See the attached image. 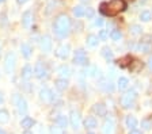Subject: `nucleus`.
<instances>
[{
  "label": "nucleus",
  "instance_id": "obj_26",
  "mask_svg": "<svg viewBox=\"0 0 152 134\" xmlns=\"http://www.w3.org/2000/svg\"><path fill=\"white\" fill-rule=\"evenodd\" d=\"M126 126L130 129V130H133V129L137 127V119L133 117V115H129V117H126Z\"/></svg>",
  "mask_w": 152,
  "mask_h": 134
},
{
  "label": "nucleus",
  "instance_id": "obj_2",
  "mask_svg": "<svg viewBox=\"0 0 152 134\" xmlns=\"http://www.w3.org/2000/svg\"><path fill=\"white\" fill-rule=\"evenodd\" d=\"M53 30L58 37L64 38L66 35L69 34V30H71V19L65 14H61L56 18L54 20V25H53Z\"/></svg>",
  "mask_w": 152,
  "mask_h": 134
},
{
  "label": "nucleus",
  "instance_id": "obj_19",
  "mask_svg": "<svg viewBox=\"0 0 152 134\" xmlns=\"http://www.w3.org/2000/svg\"><path fill=\"white\" fill-rule=\"evenodd\" d=\"M141 68H142V64L140 62L139 60H133L132 62H130V65H129L130 72H133V73H137V72H140V70H141Z\"/></svg>",
  "mask_w": 152,
  "mask_h": 134
},
{
  "label": "nucleus",
  "instance_id": "obj_42",
  "mask_svg": "<svg viewBox=\"0 0 152 134\" xmlns=\"http://www.w3.org/2000/svg\"><path fill=\"white\" fill-rule=\"evenodd\" d=\"M16 1H18L19 4H25L26 1H28V0H16Z\"/></svg>",
  "mask_w": 152,
  "mask_h": 134
},
{
  "label": "nucleus",
  "instance_id": "obj_40",
  "mask_svg": "<svg viewBox=\"0 0 152 134\" xmlns=\"http://www.w3.org/2000/svg\"><path fill=\"white\" fill-rule=\"evenodd\" d=\"M129 134H141V131L137 130V129H133V130L129 131Z\"/></svg>",
  "mask_w": 152,
  "mask_h": 134
},
{
  "label": "nucleus",
  "instance_id": "obj_7",
  "mask_svg": "<svg viewBox=\"0 0 152 134\" xmlns=\"http://www.w3.org/2000/svg\"><path fill=\"white\" fill-rule=\"evenodd\" d=\"M15 68V54L14 53H8L6 56V62H4V69L7 73H11Z\"/></svg>",
  "mask_w": 152,
  "mask_h": 134
},
{
  "label": "nucleus",
  "instance_id": "obj_35",
  "mask_svg": "<svg viewBox=\"0 0 152 134\" xmlns=\"http://www.w3.org/2000/svg\"><path fill=\"white\" fill-rule=\"evenodd\" d=\"M141 127L144 130H149L152 127V121L151 119H142L141 121Z\"/></svg>",
  "mask_w": 152,
  "mask_h": 134
},
{
  "label": "nucleus",
  "instance_id": "obj_34",
  "mask_svg": "<svg viewBox=\"0 0 152 134\" xmlns=\"http://www.w3.org/2000/svg\"><path fill=\"white\" fill-rule=\"evenodd\" d=\"M110 37H111V39H113V41H120V39H121V37H122V34H121V31H120V30L114 29V30H111V33H110Z\"/></svg>",
  "mask_w": 152,
  "mask_h": 134
},
{
  "label": "nucleus",
  "instance_id": "obj_24",
  "mask_svg": "<svg viewBox=\"0 0 152 134\" xmlns=\"http://www.w3.org/2000/svg\"><path fill=\"white\" fill-rule=\"evenodd\" d=\"M20 51H22V54L25 56L26 58H28L30 56H31L33 49H31V46H30V45H27V43H22V45H20Z\"/></svg>",
  "mask_w": 152,
  "mask_h": 134
},
{
  "label": "nucleus",
  "instance_id": "obj_1",
  "mask_svg": "<svg viewBox=\"0 0 152 134\" xmlns=\"http://www.w3.org/2000/svg\"><path fill=\"white\" fill-rule=\"evenodd\" d=\"M125 10H126V3L124 0H111L109 3L101 4V12L107 16H114Z\"/></svg>",
  "mask_w": 152,
  "mask_h": 134
},
{
  "label": "nucleus",
  "instance_id": "obj_14",
  "mask_svg": "<svg viewBox=\"0 0 152 134\" xmlns=\"http://www.w3.org/2000/svg\"><path fill=\"white\" fill-rule=\"evenodd\" d=\"M92 110H94L95 114H98V117H104L106 112H107V109H106V106H104L103 103H96V104H94Z\"/></svg>",
  "mask_w": 152,
  "mask_h": 134
},
{
  "label": "nucleus",
  "instance_id": "obj_29",
  "mask_svg": "<svg viewBox=\"0 0 152 134\" xmlns=\"http://www.w3.org/2000/svg\"><path fill=\"white\" fill-rule=\"evenodd\" d=\"M130 62H132V57H130V56H126V57H124V58H121V60H118V65H120L121 68L129 67Z\"/></svg>",
  "mask_w": 152,
  "mask_h": 134
},
{
  "label": "nucleus",
  "instance_id": "obj_48",
  "mask_svg": "<svg viewBox=\"0 0 152 134\" xmlns=\"http://www.w3.org/2000/svg\"><path fill=\"white\" fill-rule=\"evenodd\" d=\"M88 134H94V133H88Z\"/></svg>",
  "mask_w": 152,
  "mask_h": 134
},
{
  "label": "nucleus",
  "instance_id": "obj_17",
  "mask_svg": "<svg viewBox=\"0 0 152 134\" xmlns=\"http://www.w3.org/2000/svg\"><path fill=\"white\" fill-rule=\"evenodd\" d=\"M98 126V121L94 118V117H87L84 119V127L86 129H95Z\"/></svg>",
  "mask_w": 152,
  "mask_h": 134
},
{
  "label": "nucleus",
  "instance_id": "obj_13",
  "mask_svg": "<svg viewBox=\"0 0 152 134\" xmlns=\"http://www.w3.org/2000/svg\"><path fill=\"white\" fill-rule=\"evenodd\" d=\"M114 133V121L111 118L104 119L103 123V134H113Z\"/></svg>",
  "mask_w": 152,
  "mask_h": 134
},
{
  "label": "nucleus",
  "instance_id": "obj_39",
  "mask_svg": "<svg viewBox=\"0 0 152 134\" xmlns=\"http://www.w3.org/2000/svg\"><path fill=\"white\" fill-rule=\"evenodd\" d=\"M94 25H95V26H102V25H103V19H101V18H98V19H95Z\"/></svg>",
  "mask_w": 152,
  "mask_h": 134
},
{
  "label": "nucleus",
  "instance_id": "obj_38",
  "mask_svg": "<svg viewBox=\"0 0 152 134\" xmlns=\"http://www.w3.org/2000/svg\"><path fill=\"white\" fill-rule=\"evenodd\" d=\"M84 15L87 16L88 19L94 18V10H92V8H87V10H86V14H84Z\"/></svg>",
  "mask_w": 152,
  "mask_h": 134
},
{
  "label": "nucleus",
  "instance_id": "obj_22",
  "mask_svg": "<svg viewBox=\"0 0 152 134\" xmlns=\"http://www.w3.org/2000/svg\"><path fill=\"white\" fill-rule=\"evenodd\" d=\"M56 123H57V126H58V127L64 130V129L68 126V119H66L65 115H58V117H57V119H56Z\"/></svg>",
  "mask_w": 152,
  "mask_h": 134
},
{
  "label": "nucleus",
  "instance_id": "obj_45",
  "mask_svg": "<svg viewBox=\"0 0 152 134\" xmlns=\"http://www.w3.org/2000/svg\"><path fill=\"white\" fill-rule=\"evenodd\" d=\"M0 134H6V131H4V130H1V129H0Z\"/></svg>",
  "mask_w": 152,
  "mask_h": 134
},
{
  "label": "nucleus",
  "instance_id": "obj_30",
  "mask_svg": "<svg viewBox=\"0 0 152 134\" xmlns=\"http://www.w3.org/2000/svg\"><path fill=\"white\" fill-rule=\"evenodd\" d=\"M102 56H103L104 58H106V60H111V58H113V51H111V49L110 48H107V46H104L103 49H102Z\"/></svg>",
  "mask_w": 152,
  "mask_h": 134
},
{
  "label": "nucleus",
  "instance_id": "obj_44",
  "mask_svg": "<svg viewBox=\"0 0 152 134\" xmlns=\"http://www.w3.org/2000/svg\"><path fill=\"white\" fill-rule=\"evenodd\" d=\"M23 134H33V133H31V131H28V130H26V131H25V133H23Z\"/></svg>",
  "mask_w": 152,
  "mask_h": 134
},
{
  "label": "nucleus",
  "instance_id": "obj_46",
  "mask_svg": "<svg viewBox=\"0 0 152 134\" xmlns=\"http://www.w3.org/2000/svg\"><path fill=\"white\" fill-rule=\"evenodd\" d=\"M82 1H84V3H87V1H90V0H82Z\"/></svg>",
  "mask_w": 152,
  "mask_h": 134
},
{
  "label": "nucleus",
  "instance_id": "obj_32",
  "mask_svg": "<svg viewBox=\"0 0 152 134\" xmlns=\"http://www.w3.org/2000/svg\"><path fill=\"white\" fill-rule=\"evenodd\" d=\"M129 31H130V34H133V35H140L142 33V29H141V26H139V25H132Z\"/></svg>",
  "mask_w": 152,
  "mask_h": 134
},
{
  "label": "nucleus",
  "instance_id": "obj_28",
  "mask_svg": "<svg viewBox=\"0 0 152 134\" xmlns=\"http://www.w3.org/2000/svg\"><path fill=\"white\" fill-rule=\"evenodd\" d=\"M84 14H86V8L83 6H76L75 8H73V15H75L76 18H82Z\"/></svg>",
  "mask_w": 152,
  "mask_h": 134
},
{
  "label": "nucleus",
  "instance_id": "obj_4",
  "mask_svg": "<svg viewBox=\"0 0 152 134\" xmlns=\"http://www.w3.org/2000/svg\"><path fill=\"white\" fill-rule=\"evenodd\" d=\"M137 50L142 51V53H149L152 50V37L151 35H144L141 41L137 45Z\"/></svg>",
  "mask_w": 152,
  "mask_h": 134
},
{
  "label": "nucleus",
  "instance_id": "obj_5",
  "mask_svg": "<svg viewBox=\"0 0 152 134\" xmlns=\"http://www.w3.org/2000/svg\"><path fill=\"white\" fill-rule=\"evenodd\" d=\"M14 103L16 104V109H18V112L20 115H25L26 112H27V103H26V100L23 99L20 95H18V93H15L14 95Z\"/></svg>",
  "mask_w": 152,
  "mask_h": 134
},
{
  "label": "nucleus",
  "instance_id": "obj_18",
  "mask_svg": "<svg viewBox=\"0 0 152 134\" xmlns=\"http://www.w3.org/2000/svg\"><path fill=\"white\" fill-rule=\"evenodd\" d=\"M33 76V68L30 65H25L22 69V79L23 80H30Z\"/></svg>",
  "mask_w": 152,
  "mask_h": 134
},
{
  "label": "nucleus",
  "instance_id": "obj_9",
  "mask_svg": "<svg viewBox=\"0 0 152 134\" xmlns=\"http://www.w3.org/2000/svg\"><path fill=\"white\" fill-rule=\"evenodd\" d=\"M34 75L38 77V79H44V77L48 76L46 67L42 64L41 61H38L37 64H35V67H34Z\"/></svg>",
  "mask_w": 152,
  "mask_h": 134
},
{
  "label": "nucleus",
  "instance_id": "obj_6",
  "mask_svg": "<svg viewBox=\"0 0 152 134\" xmlns=\"http://www.w3.org/2000/svg\"><path fill=\"white\" fill-rule=\"evenodd\" d=\"M73 62L76 65H86L87 64V54L83 49H77L75 51V57H73Z\"/></svg>",
  "mask_w": 152,
  "mask_h": 134
},
{
  "label": "nucleus",
  "instance_id": "obj_16",
  "mask_svg": "<svg viewBox=\"0 0 152 134\" xmlns=\"http://www.w3.org/2000/svg\"><path fill=\"white\" fill-rule=\"evenodd\" d=\"M99 88L103 89L104 92H113L114 91V85L110 80H102L99 83Z\"/></svg>",
  "mask_w": 152,
  "mask_h": 134
},
{
  "label": "nucleus",
  "instance_id": "obj_33",
  "mask_svg": "<svg viewBox=\"0 0 152 134\" xmlns=\"http://www.w3.org/2000/svg\"><path fill=\"white\" fill-rule=\"evenodd\" d=\"M140 19H141V22H149L152 19V14L149 11H142L140 14Z\"/></svg>",
  "mask_w": 152,
  "mask_h": 134
},
{
  "label": "nucleus",
  "instance_id": "obj_25",
  "mask_svg": "<svg viewBox=\"0 0 152 134\" xmlns=\"http://www.w3.org/2000/svg\"><path fill=\"white\" fill-rule=\"evenodd\" d=\"M33 125H34V121H33L30 117H25V118L20 121V126H22L23 129H30V127H33Z\"/></svg>",
  "mask_w": 152,
  "mask_h": 134
},
{
  "label": "nucleus",
  "instance_id": "obj_31",
  "mask_svg": "<svg viewBox=\"0 0 152 134\" xmlns=\"http://www.w3.org/2000/svg\"><path fill=\"white\" fill-rule=\"evenodd\" d=\"M10 119V114L7 110H0V123H7Z\"/></svg>",
  "mask_w": 152,
  "mask_h": 134
},
{
  "label": "nucleus",
  "instance_id": "obj_47",
  "mask_svg": "<svg viewBox=\"0 0 152 134\" xmlns=\"http://www.w3.org/2000/svg\"><path fill=\"white\" fill-rule=\"evenodd\" d=\"M4 1H6V0H0V3H4Z\"/></svg>",
  "mask_w": 152,
  "mask_h": 134
},
{
  "label": "nucleus",
  "instance_id": "obj_15",
  "mask_svg": "<svg viewBox=\"0 0 152 134\" xmlns=\"http://www.w3.org/2000/svg\"><path fill=\"white\" fill-rule=\"evenodd\" d=\"M31 22H33V14H31V11H30V10L25 11V14L22 15V23H23V26H25L26 29H27V27H30V26H31Z\"/></svg>",
  "mask_w": 152,
  "mask_h": 134
},
{
  "label": "nucleus",
  "instance_id": "obj_12",
  "mask_svg": "<svg viewBox=\"0 0 152 134\" xmlns=\"http://www.w3.org/2000/svg\"><path fill=\"white\" fill-rule=\"evenodd\" d=\"M69 45H60L58 48H57V50H56V56L57 57H60V58H63V60H65L68 56H69Z\"/></svg>",
  "mask_w": 152,
  "mask_h": 134
},
{
  "label": "nucleus",
  "instance_id": "obj_27",
  "mask_svg": "<svg viewBox=\"0 0 152 134\" xmlns=\"http://www.w3.org/2000/svg\"><path fill=\"white\" fill-rule=\"evenodd\" d=\"M58 75L61 76V79H65V77H68L71 75V70H69V68L66 67V65H61V67H58Z\"/></svg>",
  "mask_w": 152,
  "mask_h": 134
},
{
  "label": "nucleus",
  "instance_id": "obj_3",
  "mask_svg": "<svg viewBox=\"0 0 152 134\" xmlns=\"http://www.w3.org/2000/svg\"><path fill=\"white\" fill-rule=\"evenodd\" d=\"M136 98H137L136 91H134V89H130V91H128V92L121 98L120 103L124 109H130V107H133V104H134Z\"/></svg>",
  "mask_w": 152,
  "mask_h": 134
},
{
  "label": "nucleus",
  "instance_id": "obj_8",
  "mask_svg": "<svg viewBox=\"0 0 152 134\" xmlns=\"http://www.w3.org/2000/svg\"><path fill=\"white\" fill-rule=\"evenodd\" d=\"M69 122H71V126H72L75 130L80 127V123H82V118H80V112L79 111H71L69 115Z\"/></svg>",
  "mask_w": 152,
  "mask_h": 134
},
{
  "label": "nucleus",
  "instance_id": "obj_41",
  "mask_svg": "<svg viewBox=\"0 0 152 134\" xmlns=\"http://www.w3.org/2000/svg\"><path fill=\"white\" fill-rule=\"evenodd\" d=\"M148 67H149V69L152 70V57H151V58H149V60H148Z\"/></svg>",
  "mask_w": 152,
  "mask_h": 134
},
{
  "label": "nucleus",
  "instance_id": "obj_10",
  "mask_svg": "<svg viewBox=\"0 0 152 134\" xmlns=\"http://www.w3.org/2000/svg\"><path fill=\"white\" fill-rule=\"evenodd\" d=\"M39 46H41V50L48 53V51H50L52 49V39L49 35H44L41 37V41H39Z\"/></svg>",
  "mask_w": 152,
  "mask_h": 134
},
{
  "label": "nucleus",
  "instance_id": "obj_21",
  "mask_svg": "<svg viewBox=\"0 0 152 134\" xmlns=\"http://www.w3.org/2000/svg\"><path fill=\"white\" fill-rule=\"evenodd\" d=\"M98 37L96 35H94V34H90V35H87V38H86V42H87V45H88L90 48H95L96 45H98Z\"/></svg>",
  "mask_w": 152,
  "mask_h": 134
},
{
  "label": "nucleus",
  "instance_id": "obj_11",
  "mask_svg": "<svg viewBox=\"0 0 152 134\" xmlns=\"http://www.w3.org/2000/svg\"><path fill=\"white\" fill-rule=\"evenodd\" d=\"M39 98H41V100H44V102H53V100L56 99V96L53 95V92H52L49 88H42L41 91H39Z\"/></svg>",
  "mask_w": 152,
  "mask_h": 134
},
{
  "label": "nucleus",
  "instance_id": "obj_37",
  "mask_svg": "<svg viewBox=\"0 0 152 134\" xmlns=\"http://www.w3.org/2000/svg\"><path fill=\"white\" fill-rule=\"evenodd\" d=\"M50 134H64V130L58 126H56V127L53 126V127H50Z\"/></svg>",
  "mask_w": 152,
  "mask_h": 134
},
{
  "label": "nucleus",
  "instance_id": "obj_43",
  "mask_svg": "<svg viewBox=\"0 0 152 134\" xmlns=\"http://www.w3.org/2000/svg\"><path fill=\"white\" fill-rule=\"evenodd\" d=\"M4 102V98H3V95H1V93H0V104H1V103Z\"/></svg>",
  "mask_w": 152,
  "mask_h": 134
},
{
  "label": "nucleus",
  "instance_id": "obj_23",
  "mask_svg": "<svg viewBox=\"0 0 152 134\" xmlns=\"http://www.w3.org/2000/svg\"><path fill=\"white\" fill-rule=\"evenodd\" d=\"M117 85H118L120 91H125V89L129 87V80H128L126 77H120L117 81Z\"/></svg>",
  "mask_w": 152,
  "mask_h": 134
},
{
  "label": "nucleus",
  "instance_id": "obj_36",
  "mask_svg": "<svg viewBox=\"0 0 152 134\" xmlns=\"http://www.w3.org/2000/svg\"><path fill=\"white\" fill-rule=\"evenodd\" d=\"M107 37H109V31H107V30H101V31H99L98 38L101 39V41H106V39H107Z\"/></svg>",
  "mask_w": 152,
  "mask_h": 134
},
{
  "label": "nucleus",
  "instance_id": "obj_20",
  "mask_svg": "<svg viewBox=\"0 0 152 134\" xmlns=\"http://www.w3.org/2000/svg\"><path fill=\"white\" fill-rule=\"evenodd\" d=\"M54 85H56V88L58 89V91H64V89H66V87H68V80L57 79L56 81H54Z\"/></svg>",
  "mask_w": 152,
  "mask_h": 134
}]
</instances>
